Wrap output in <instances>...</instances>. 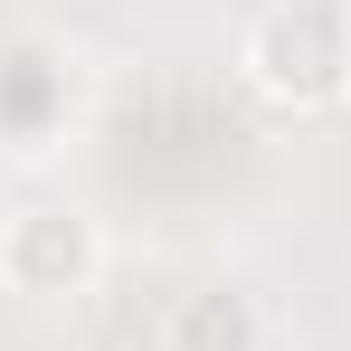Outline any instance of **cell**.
<instances>
[{
  "label": "cell",
  "instance_id": "6da1fadb",
  "mask_svg": "<svg viewBox=\"0 0 351 351\" xmlns=\"http://www.w3.org/2000/svg\"><path fill=\"white\" fill-rule=\"evenodd\" d=\"M237 76L276 114H323L351 95V0H266L237 38Z\"/></svg>",
  "mask_w": 351,
  "mask_h": 351
},
{
  "label": "cell",
  "instance_id": "7a4b0ae2",
  "mask_svg": "<svg viewBox=\"0 0 351 351\" xmlns=\"http://www.w3.org/2000/svg\"><path fill=\"white\" fill-rule=\"evenodd\" d=\"M105 276V228L76 199H29L0 219V285L29 304H66Z\"/></svg>",
  "mask_w": 351,
  "mask_h": 351
},
{
  "label": "cell",
  "instance_id": "3957f363",
  "mask_svg": "<svg viewBox=\"0 0 351 351\" xmlns=\"http://www.w3.org/2000/svg\"><path fill=\"white\" fill-rule=\"evenodd\" d=\"M162 342L171 351H266V304L247 285H199V294L171 304Z\"/></svg>",
  "mask_w": 351,
  "mask_h": 351
},
{
  "label": "cell",
  "instance_id": "277c9868",
  "mask_svg": "<svg viewBox=\"0 0 351 351\" xmlns=\"http://www.w3.org/2000/svg\"><path fill=\"white\" fill-rule=\"evenodd\" d=\"M143 351H171V342H143Z\"/></svg>",
  "mask_w": 351,
  "mask_h": 351
}]
</instances>
